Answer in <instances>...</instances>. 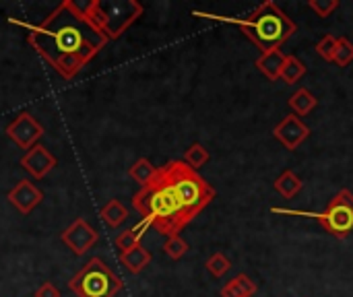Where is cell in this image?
Here are the masks:
<instances>
[{"label":"cell","instance_id":"cell-1","mask_svg":"<svg viewBox=\"0 0 353 297\" xmlns=\"http://www.w3.org/2000/svg\"><path fill=\"white\" fill-rule=\"evenodd\" d=\"M215 198V188L184 159L157 167L155 178L132 196L134 211L161 236L172 238L192 223Z\"/></svg>","mask_w":353,"mask_h":297},{"label":"cell","instance_id":"cell-2","mask_svg":"<svg viewBox=\"0 0 353 297\" xmlns=\"http://www.w3.org/2000/svg\"><path fill=\"white\" fill-rule=\"evenodd\" d=\"M29 45L62 79L77 76L108 43V37L93 27L83 6L62 0L27 35Z\"/></svg>","mask_w":353,"mask_h":297},{"label":"cell","instance_id":"cell-3","mask_svg":"<svg viewBox=\"0 0 353 297\" xmlns=\"http://www.w3.org/2000/svg\"><path fill=\"white\" fill-rule=\"evenodd\" d=\"M196 17L205 19H215L221 23H232L242 29V33L265 54L279 50L294 33H296V23L277 6V2L267 0L263 2L254 12H250L244 19H234V17H221V14H211V12H199L194 10Z\"/></svg>","mask_w":353,"mask_h":297},{"label":"cell","instance_id":"cell-4","mask_svg":"<svg viewBox=\"0 0 353 297\" xmlns=\"http://www.w3.org/2000/svg\"><path fill=\"white\" fill-rule=\"evenodd\" d=\"M87 19L99 29L108 41L118 39L141 14L143 4L137 0H91L83 6Z\"/></svg>","mask_w":353,"mask_h":297},{"label":"cell","instance_id":"cell-5","mask_svg":"<svg viewBox=\"0 0 353 297\" xmlns=\"http://www.w3.org/2000/svg\"><path fill=\"white\" fill-rule=\"evenodd\" d=\"M273 213H281V215H300V217H310L316 219L325 232H329L333 238L337 240H345L347 236L353 234V192L343 188L339 190L327 205V209L323 213H310V211H288V209H279L273 207Z\"/></svg>","mask_w":353,"mask_h":297},{"label":"cell","instance_id":"cell-6","mask_svg":"<svg viewBox=\"0 0 353 297\" xmlns=\"http://www.w3.org/2000/svg\"><path fill=\"white\" fill-rule=\"evenodd\" d=\"M122 287V279L101 258H91L68 281V289L77 297H116Z\"/></svg>","mask_w":353,"mask_h":297},{"label":"cell","instance_id":"cell-7","mask_svg":"<svg viewBox=\"0 0 353 297\" xmlns=\"http://www.w3.org/2000/svg\"><path fill=\"white\" fill-rule=\"evenodd\" d=\"M6 136L19 149H25V153H27L29 149L39 145V139L43 136V126L31 114L23 112L6 126Z\"/></svg>","mask_w":353,"mask_h":297},{"label":"cell","instance_id":"cell-8","mask_svg":"<svg viewBox=\"0 0 353 297\" xmlns=\"http://www.w3.org/2000/svg\"><path fill=\"white\" fill-rule=\"evenodd\" d=\"M62 244L77 256L87 254L97 242H99V234L89 225L87 219H74L62 234H60Z\"/></svg>","mask_w":353,"mask_h":297},{"label":"cell","instance_id":"cell-9","mask_svg":"<svg viewBox=\"0 0 353 297\" xmlns=\"http://www.w3.org/2000/svg\"><path fill=\"white\" fill-rule=\"evenodd\" d=\"M312 134L310 126H306L296 114H288L275 128L273 136L288 149V151H298L304 141H308Z\"/></svg>","mask_w":353,"mask_h":297},{"label":"cell","instance_id":"cell-10","mask_svg":"<svg viewBox=\"0 0 353 297\" xmlns=\"http://www.w3.org/2000/svg\"><path fill=\"white\" fill-rule=\"evenodd\" d=\"M56 157L48 151V147H43V145H35L33 149H29L23 157H21V161H19V165L33 178V180H41V178H46L54 167H56Z\"/></svg>","mask_w":353,"mask_h":297},{"label":"cell","instance_id":"cell-11","mask_svg":"<svg viewBox=\"0 0 353 297\" xmlns=\"http://www.w3.org/2000/svg\"><path fill=\"white\" fill-rule=\"evenodd\" d=\"M43 201L41 190L29 182V180H21L10 192H8V203L21 213V215H29L35 207H39V203Z\"/></svg>","mask_w":353,"mask_h":297},{"label":"cell","instance_id":"cell-12","mask_svg":"<svg viewBox=\"0 0 353 297\" xmlns=\"http://www.w3.org/2000/svg\"><path fill=\"white\" fill-rule=\"evenodd\" d=\"M285 54L281 50H273V52H265L259 56L256 60V68L269 79V81H277L281 79V70L285 66Z\"/></svg>","mask_w":353,"mask_h":297},{"label":"cell","instance_id":"cell-13","mask_svg":"<svg viewBox=\"0 0 353 297\" xmlns=\"http://www.w3.org/2000/svg\"><path fill=\"white\" fill-rule=\"evenodd\" d=\"M120 263L124 265V269L128 273L139 275V273H143L151 265V252L143 244H139V246L130 248L128 252H122L120 254Z\"/></svg>","mask_w":353,"mask_h":297},{"label":"cell","instance_id":"cell-14","mask_svg":"<svg viewBox=\"0 0 353 297\" xmlns=\"http://www.w3.org/2000/svg\"><path fill=\"white\" fill-rule=\"evenodd\" d=\"M259 291V287H256V283L248 277V275H238V277H234L232 281H228L223 287H221V291H219V296L221 297H254V294Z\"/></svg>","mask_w":353,"mask_h":297},{"label":"cell","instance_id":"cell-15","mask_svg":"<svg viewBox=\"0 0 353 297\" xmlns=\"http://www.w3.org/2000/svg\"><path fill=\"white\" fill-rule=\"evenodd\" d=\"M99 217H101V221H103L108 227L116 229V227H120V225L128 219V209H126L118 198H112V201H108V203L101 207Z\"/></svg>","mask_w":353,"mask_h":297},{"label":"cell","instance_id":"cell-16","mask_svg":"<svg viewBox=\"0 0 353 297\" xmlns=\"http://www.w3.org/2000/svg\"><path fill=\"white\" fill-rule=\"evenodd\" d=\"M273 188L283 196V198H294V196H298L300 194V190L304 188V182L298 178V174L296 172H292V170H285L275 182H273Z\"/></svg>","mask_w":353,"mask_h":297},{"label":"cell","instance_id":"cell-17","mask_svg":"<svg viewBox=\"0 0 353 297\" xmlns=\"http://www.w3.org/2000/svg\"><path fill=\"white\" fill-rule=\"evenodd\" d=\"M316 105H319V99H316L306 87L298 89V91L290 97V107H292V112H294L298 118H300V116H308Z\"/></svg>","mask_w":353,"mask_h":297},{"label":"cell","instance_id":"cell-18","mask_svg":"<svg viewBox=\"0 0 353 297\" xmlns=\"http://www.w3.org/2000/svg\"><path fill=\"white\" fill-rule=\"evenodd\" d=\"M147 227H151L147 221H141L139 225H134L132 229H126V232H122L118 238H116V248L120 250V254L122 252H128L130 248H134V246H139L141 244V238L145 236V229Z\"/></svg>","mask_w":353,"mask_h":297},{"label":"cell","instance_id":"cell-19","mask_svg":"<svg viewBox=\"0 0 353 297\" xmlns=\"http://www.w3.org/2000/svg\"><path fill=\"white\" fill-rule=\"evenodd\" d=\"M155 174H157V167H155L149 159H145V157L137 159V161L130 165V170H128V176H130L137 184H141V188L147 186V184L155 178Z\"/></svg>","mask_w":353,"mask_h":297},{"label":"cell","instance_id":"cell-20","mask_svg":"<svg viewBox=\"0 0 353 297\" xmlns=\"http://www.w3.org/2000/svg\"><path fill=\"white\" fill-rule=\"evenodd\" d=\"M306 74V66L304 62L298 58V56H288L285 58V66L281 70V81L288 83V85H296L304 79Z\"/></svg>","mask_w":353,"mask_h":297},{"label":"cell","instance_id":"cell-21","mask_svg":"<svg viewBox=\"0 0 353 297\" xmlns=\"http://www.w3.org/2000/svg\"><path fill=\"white\" fill-rule=\"evenodd\" d=\"M205 269H207L215 279H221L223 275H228V273L232 271V260H230L225 254L215 252V254H211L209 260L205 263Z\"/></svg>","mask_w":353,"mask_h":297},{"label":"cell","instance_id":"cell-22","mask_svg":"<svg viewBox=\"0 0 353 297\" xmlns=\"http://www.w3.org/2000/svg\"><path fill=\"white\" fill-rule=\"evenodd\" d=\"M209 159H211V155H209V151H207L201 143H192V145L186 149V153H184V161H186L192 170L203 167Z\"/></svg>","mask_w":353,"mask_h":297},{"label":"cell","instance_id":"cell-23","mask_svg":"<svg viewBox=\"0 0 353 297\" xmlns=\"http://www.w3.org/2000/svg\"><path fill=\"white\" fill-rule=\"evenodd\" d=\"M188 250H190L188 242L182 240L180 236H172V238H168L165 244H163V252H165L172 260H180Z\"/></svg>","mask_w":353,"mask_h":297},{"label":"cell","instance_id":"cell-24","mask_svg":"<svg viewBox=\"0 0 353 297\" xmlns=\"http://www.w3.org/2000/svg\"><path fill=\"white\" fill-rule=\"evenodd\" d=\"M353 62V41H350L347 37H339L337 41V52H335V58H333V64L345 68L347 64Z\"/></svg>","mask_w":353,"mask_h":297},{"label":"cell","instance_id":"cell-25","mask_svg":"<svg viewBox=\"0 0 353 297\" xmlns=\"http://www.w3.org/2000/svg\"><path fill=\"white\" fill-rule=\"evenodd\" d=\"M337 37L333 35V33H327L319 43H316V54L323 58V60H327V62H333V58H335V52H337Z\"/></svg>","mask_w":353,"mask_h":297},{"label":"cell","instance_id":"cell-26","mask_svg":"<svg viewBox=\"0 0 353 297\" xmlns=\"http://www.w3.org/2000/svg\"><path fill=\"white\" fill-rule=\"evenodd\" d=\"M339 0H308V6L321 17V19H327L331 17L337 8H339Z\"/></svg>","mask_w":353,"mask_h":297},{"label":"cell","instance_id":"cell-27","mask_svg":"<svg viewBox=\"0 0 353 297\" xmlns=\"http://www.w3.org/2000/svg\"><path fill=\"white\" fill-rule=\"evenodd\" d=\"M33 297H60V291H58V287L54 285V283H43V285H39L37 289H35V296Z\"/></svg>","mask_w":353,"mask_h":297}]
</instances>
